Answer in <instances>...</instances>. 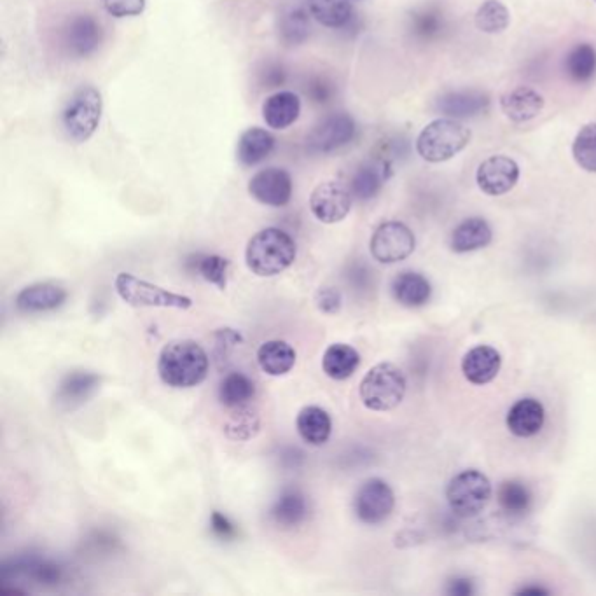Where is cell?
I'll list each match as a JSON object with an SVG mask.
<instances>
[{
    "label": "cell",
    "instance_id": "ba28073f",
    "mask_svg": "<svg viewBox=\"0 0 596 596\" xmlns=\"http://www.w3.org/2000/svg\"><path fill=\"white\" fill-rule=\"evenodd\" d=\"M415 233L399 221L383 222L371 236L369 249L378 263L396 264L415 252Z\"/></svg>",
    "mask_w": 596,
    "mask_h": 596
},
{
    "label": "cell",
    "instance_id": "ac0fdd59",
    "mask_svg": "<svg viewBox=\"0 0 596 596\" xmlns=\"http://www.w3.org/2000/svg\"><path fill=\"white\" fill-rule=\"evenodd\" d=\"M490 109V98L481 91H450L437 100V111L451 119L476 118Z\"/></svg>",
    "mask_w": 596,
    "mask_h": 596
},
{
    "label": "cell",
    "instance_id": "7c38bea8",
    "mask_svg": "<svg viewBox=\"0 0 596 596\" xmlns=\"http://www.w3.org/2000/svg\"><path fill=\"white\" fill-rule=\"evenodd\" d=\"M520 181V165L504 154H495L483 161L476 172L478 188L488 196L509 193Z\"/></svg>",
    "mask_w": 596,
    "mask_h": 596
},
{
    "label": "cell",
    "instance_id": "4fadbf2b",
    "mask_svg": "<svg viewBox=\"0 0 596 596\" xmlns=\"http://www.w3.org/2000/svg\"><path fill=\"white\" fill-rule=\"evenodd\" d=\"M249 193L268 207H285L292 198L291 174L284 168H263L250 179Z\"/></svg>",
    "mask_w": 596,
    "mask_h": 596
},
{
    "label": "cell",
    "instance_id": "8992f818",
    "mask_svg": "<svg viewBox=\"0 0 596 596\" xmlns=\"http://www.w3.org/2000/svg\"><path fill=\"white\" fill-rule=\"evenodd\" d=\"M492 483L476 469L460 472L446 488L451 513L458 518H474L485 511L492 500Z\"/></svg>",
    "mask_w": 596,
    "mask_h": 596
},
{
    "label": "cell",
    "instance_id": "b9f144b4",
    "mask_svg": "<svg viewBox=\"0 0 596 596\" xmlns=\"http://www.w3.org/2000/svg\"><path fill=\"white\" fill-rule=\"evenodd\" d=\"M315 303H317V308H319L320 312L327 313V315H334V313L340 312L343 298H341V292L338 289H334V287H322L317 292V296H315Z\"/></svg>",
    "mask_w": 596,
    "mask_h": 596
},
{
    "label": "cell",
    "instance_id": "74e56055",
    "mask_svg": "<svg viewBox=\"0 0 596 596\" xmlns=\"http://www.w3.org/2000/svg\"><path fill=\"white\" fill-rule=\"evenodd\" d=\"M195 261L191 263L195 264L196 271L200 273L203 280H207L210 284L217 285L219 289H226L228 285V270L229 261L226 257L215 256H193Z\"/></svg>",
    "mask_w": 596,
    "mask_h": 596
},
{
    "label": "cell",
    "instance_id": "7bdbcfd3",
    "mask_svg": "<svg viewBox=\"0 0 596 596\" xmlns=\"http://www.w3.org/2000/svg\"><path fill=\"white\" fill-rule=\"evenodd\" d=\"M210 528L219 539H224V541H233L238 535L235 523L229 520L226 514L219 513V511H214L210 516Z\"/></svg>",
    "mask_w": 596,
    "mask_h": 596
},
{
    "label": "cell",
    "instance_id": "6da1fadb",
    "mask_svg": "<svg viewBox=\"0 0 596 596\" xmlns=\"http://www.w3.org/2000/svg\"><path fill=\"white\" fill-rule=\"evenodd\" d=\"M208 366L207 352L196 341L175 340L161 350L158 373L168 387L191 389L205 382Z\"/></svg>",
    "mask_w": 596,
    "mask_h": 596
},
{
    "label": "cell",
    "instance_id": "7402d4cb",
    "mask_svg": "<svg viewBox=\"0 0 596 596\" xmlns=\"http://www.w3.org/2000/svg\"><path fill=\"white\" fill-rule=\"evenodd\" d=\"M67 291L55 284L28 285L16 296V306L20 312H53L67 301Z\"/></svg>",
    "mask_w": 596,
    "mask_h": 596
},
{
    "label": "cell",
    "instance_id": "4dcf8cb0",
    "mask_svg": "<svg viewBox=\"0 0 596 596\" xmlns=\"http://www.w3.org/2000/svg\"><path fill=\"white\" fill-rule=\"evenodd\" d=\"M497 502L507 516L523 518L534 506V493L520 479H507L499 485Z\"/></svg>",
    "mask_w": 596,
    "mask_h": 596
},
{
    "label": "cell",
    "instance_id": "d4e9b609",
    "mask_svg": "<svg viewBox=\"0 0 596 596\" xmlns=\"http://www.w3.org/2000/svg\"><path fill=\"white\" fill-rule=\"evenodd\" d=\"M392 296L406 308H420L427 305L432 296V285L416 271H402L392 282Z\"/></svg>",
    "mask_w": 596,
    "mask_h": 596
},
{
    "label": "cell",
    "instance_id": "484cf974",
    "mask_svg": "<svg viewBox=\"0 0 596 596\" xmlns=\"http://www.w3.org/2000/svg\"><path fill=\"white\" fill-rule=\"evenodd\" d=\"M296 429L306 444L324 446L333 432V422L326 409L319 406H306L299 411Z\"/></svg>",
    "mask_w": 596,
    "mask_h": 596
},
{
    "label": "cell",
    "instance_id": "ee69618b",
    "mask_svg": "<svg viewBox=\"0 0 596 596\" xmlns=\"http://www.w3.org/2000/svg\"><path fill=\"white\" fill-rule=\"evenodd\" d=\"M446 593L450 596H472L476 593V584L471 577H451L446 586Z\"/></svg>",
    "mask_w": 596,
    "mask_h": 596
},
{
    "label": "cell",
    "instance_id": "3957f363",
    "mask_svg": "<svg viewBox=\"0 0 596 596\" xmlns=\"http://www.w3.org/2000/svg\"><path fill=\"white\" fill-rule=\"evenodd\" d=\"M471 130L457 119H434L416 139V151L422 160L443 163L462 153L471 142Z\"/></svg>",
    "mask_w": 596,
    "mask_h": 596
},
{
    "label": "cell",
    "instance_id": "f546056e",
    "mask_svg": "<svg viewBox=\"0 0 596 596\" xmlns=\"http://www.w3.org/2000/svg\"><path fill=\"white\" fill-rule=\"evenodd\" d=\"M257 362L266 375L284 376L296 364V350L285 341H266L257 350Z\"/></svg>",
    "mask_w": 596,
    "mask_h": 596
},
{
    "label": "cell",
    "instance_id": "836d02e7",
    "mask_svg": "<svg viewBox=\"0 0 596 596\" xmlns=\"http://www.w3.org/2000/svg\"><path fill=\"white\" fill-rule=\"evenodd\" d=\"M315 20L327 28H343L354 16L350 0H306Z\"/></svg>",
    "mask_w": 596,
    "mask_h": 596
},
{
    "label": "cell",
    "instance_id": "d590c367",
    "mask_svg": "<svg viewBox=\"0 0 596 596\" xmlns=\"http://www.w3.org/2000/svg\"><path fill=\"white\" fill-rule=\"evenodd\" d=\"M476 27L485 34H502L511 23V14L500 0H485L476 13Z\"/></svg>",
    "mask_w": 596,
    "mask_h": 596
},
{
    "label": "cell",
    "instance_id": "603a6c76",
    "mask_svg": "<svg viewBox=\"0 0 596 596\" xmlns=\"http://www.w3.org/2000/svg\"><path fill=\"white\" fill-rule=\"evenodd\" d=\"M308 6L301 2H289L278 13V37L285 46H299L310 35V16Z\"/></svg>",
    "mask_w": 596,
    "mask_h": 596
},
{
    "label": "cell",
    "instance_id": "bcb514c9",
    "mask_svg": "<svg viewBox=\"0 0 596 596\" xmlns=\"http://www.w3.org/2000/svg\"><path fill=\"white\" fill-rule=\"evenodd\" d=\"M516 595L520 596H546L549 595V590L542 588V586H525L521 590L516 591Z\"/></svg>",
    "mask_w": 596,
    "mask_h": 596
},
{
    "label": "cell",
    "instance_id": "9a60e30c",
    "mask_svg": "<svg viewBox=\"0 0 596 596\" xmlns=\"http://www.w3.org/2000/svg\"><path fill=\"white\" fill-rule=\"evenodd\" d=\"M502 355L497 348L478 345L471 348L462 359V373L472 385H486L499 376Z\"/></svg>",
    "mask_w": 596,
    "mask_h": 596
},
{
    "label": "cell",
    "instance_id": "30bf717a",
    "mask_svg": "<svg viewBox=\"0 0 596 596\" xmlns=\"http://www.w3.org/2000/svg\"><path fill=\"white\" fill-rule=\"evenodd\" d=\"M357 125L354 118L345 112H336L322 119L308 135L306 144L315 154H329L347 146L354 140Z\"/></svg>",
    "mask_w": 596,
    "mask_h": 596
},
{
    "label": "cell",
    "instance_id": "8fae6325",
    "mask_svg": "<svg viewBox=\"0 0 596 596\" xmlns=\"http://www.w3.org/2000/svg\"><path fill=\"white\" fill-rule=\"evenodd\" d=\"M354 195L350 188L341 182H322L313 189L310 196V210L315 219L324 224L341 222L352 210Z\"/></svg>",
    "mask_w": 596,
    "mask_h": 596
},
{
    "label": "cell",
    "instance_id": "cb8c5ba5",
    "mask_svg": "<svg viewBox=\"0 0 596 596\" xmlns=\"http://www.w3.org/2000/svg\"><path fill=\"white\" fill-rule=\"evenodd\" d=\"M493 231L490 224L481 217H469L453 229L450 236V247L457 254H467L481 250L492 243Z\"/></svg>",
    "mask_w": 596,
    "mask_h": 596
},
{
    "label": "cell",
    "instance_id": "7dc6e473",
    "mask_svg": "<svg viewBox=\"0 0 596 596\" xmlns=\"http://www.w3.org/2000/svg\"><path fill=\"white\" fill-rule=\"evenodd\" d=\"M593 2H595V4H596V0H593Z\"/></svg>",
    "mask_w": 596,
    "mask_h": 596
},
{
    "label": "cell",
    "instance_id": "2e32d148",
    "mask_svg": "<svg viewBox=\"0 0 596 596\" xmlns=\"http://www.w3.org/2000/svg\"><path fill=\"white\" fill-rule=\"evenodd\" d=\"M546 422V409L534 397H525L514 402L507 413V429L516 437H534L541 432Z\"/></svg>",
    "mask_w": 596,
    "mask_h": 596
},
{
    "label": "cell",
    "instance_id": "277c9868",
    "mask_svg": "<svg viewBox=\"0 0 596 596\" xmlns=\"http://www.w3.org/2000/svg\"><path fill=\"white\" fill-rule=\"evenodd\" d=\"M408 382L402 369L392 362H382L368 371L361 382V401L371 411H392L406 396Z\"/></svg>",
    "mask_w": 596,
    "mask_h": 596
},
{
    "label": "cell",
    "instance_id": "d6986e66",
    "mask_svg": "<svg viewBox=\"0 0 596 596\" xmlns=\"http://www.w3.org/2000/svg\"><path fill=\"white\" fill-rule=\"evenodd\" d=\"M544 97L528 86H518L500 97V109L514 123H527L537 118L544 109Z\"/></svg>",
    "mask_w": 596,
    "mask_h": 596
},
{
    "label": "cell",
    "instance_id": "ffe728a7",
    "mask_svg": "<svg viewBox=\"0 0 596 596\" xmlns=\"http://www.w3.org/2000/svg\"><path fill=\"white\" fill-rule=\"evenodd\" d=\"M390 175H392V167H390L389 161H366L352 175L350 191L354 198H359V200H373L382 191L385 182L389 181Z\"/></svg>",
    "mask_w": 596,
    "mask_h": 596
},
{
    "label": "cell",
    "instance_id": "f1b7e54d",
    "mask_svg": "<svg viewBox=\"0 0 596 596\" xmlns=\"http://www.w3.org/2000/svg\"><path fill=\"white\" fill-rule=\"evenodd\" d=\"M361 364V355L347 343H334L322 357V369L331 380L343 382L354 375Z\"/></svg>",
    "mask_w": 596,
    "mask_h": 596
},
{
    "label": "cell",
    "instance_id": "ab89813d",
    "mask_svg": "<svg viewBox=\"0 0 596 596\" xmlns=\"http://www.w3.org/2000/svg\"><path fill=\"white\" fill-rule=\"evenodd\" d=\"M257 430H259V420L254 413H250L247 406L238 408V413L231 416L226 425L228 436L238 441H247L250 437L256 436Z\"/></svg>",
    "mask_w": 596,
    "mask_h": 596
},
{
    "label": "cell",
    "instance_id": "52a82bcc",
    "mask_svg": "<svg viewBox=\"0 0 596 596\" xmlns=\"http://www.w3.org/2000/svg\"><path fill=\"white\" fill-rule=\"evenodd\" d=\"M119 298L126 305L142 306V308H175V310H188L193 306V299L181 296L175 292L161 289L158 285L149 284L140 280L132 273H119L114 282Z\"/></svg>",
    "mask_w": 596,
    "mask_h": 596
},
{
    "label": "cell",
    "instance_id": "5b68a950",
    "mask_svg": "<svg viewBox=\"0 0 596 596\" xmlns=\"http://www.w3.org/2000/svg\"><path fill=\"white\" fill-rule=\"evenodd\" d=\"M102 95L93 86H81L74 91L62 112V125L69 139L74 142L90 140L102 119Z\"/></svg>",
    "mask_w": 596,
    "mask_h": 596
},
{
    "label": "cell",
    "instance_id": "4316f807",
    "mask_svg": "<svg viewBox=\"0 0 596 596\" xmlns=\"http://www.w3.org/2000/svg\"><path fill=\"white\" fill-rule=\"evenodd\" d=\"M275 149V137L264 128H249L242 133L236 147L238 161L245 167H256L266 160Z\"/></svg>",
    "mask_w": 596,
    "mask_h": 596
},
{
    "label": "cell",
    "instance_id": "44dd1931",
    "mask_svg": "<svg viewBox=\"0 0 596 596\" xmlns=\"http://www.w3.org/2000/svg\"><path fill=\"white\" fill-rule=\"evenodd\" d=\"M301 100L294 91H277L264 100L263 119L271 130H287L298 121Z\"/></svg>",
    "mask_w": 596,
    "mask_h": 596
},
{
    "label": "cell",
    "instance_id": "5bb4252c",
    "mask_svg": "<svg viewBox=\"0 0 596 596\" xmlns=\"http://www.w3.org/2000/svg\"><path fill=\"white\" fill-rule=\"evenodd\" d=\"M102 42V27L91 14L72 16L63 28V44L70 55L86 58L97 51Z\"/></svg>",
    "mask_w": 596,
    "mask_h": 596
},
{
    "label": "cell",
    "instance_id": "60d3db41",
    "mask_svg": "<svg viewBox=\"0 0 596 596\" xmlns=\"http://www.w3.org/2000/svg\"><path fill=\"white\" fill-rule=\"evenodd\" d=\"M100 6L112 18H132L140 16L146 9V0H100Z\"/></svg>",
    "mask_w": 596,
    "mask_h": 596
},
{
    "label": "cell",
    "instance_id": "9c48e42d",
    "mask_svg": "<svg viewBox=\"0 0 596 596\" xmlns=\"http://www.w3.org/2000/svg\"><path fill=\"white\" fill-rule=\"evenodd\" d=\"M396 507V493L387 481L371 478L355 493V516L366 525H380L389 520Z\"/></svg>",
    "mask_w": 596,
    "mask_h": 596
},
{
    "label": "cell",
    "instance_id": "e575fe53",
    "mask_svg": "<svg viewBox=\"0 0 596 596\" xmlns=\"http://www.w3.org/2000/svg\"><path fill=\"white\" fill-rule=\"evenodd\" d=\"M565 69L572 81L588 83L596 74V49L588 42L577 44L567 55Z\"/></svg>",
    "mask_w": 596,
    "mask_h": 596
},
{
    "label": "cell",
    "instance_id": "f6af8a7d",
    "mask_svg": "<svg viewBox=\"0 0 596 596\" xmlns=\"http://www.w3.org/2000/svg\"><path fill=\"white\" fill-rule=\"evenodd\" d=\"M310 95H312L313 100L315 102H327V98L331 97V90L327 88L326 83H320V81H315V83L310 86Z\"/></svg>",
    "mask_w": 596,
    "mask_h": 596
},
{
    "label": "cell",
    "instance_id": "f35d334b",
    "mask_svg": "<svg viewBox=\"0 0 596 596\" xmlns=\"http://www.w3.org/2000/svg\"><path fill=\"white\" fill-rule=\"evenodd\" d=\"M411 28H413V34L418 35L420 39H434L443 32V14L436 9H422L413 14Z\"/></svg>",
    "mask_w": 596,
    "mask_h": 596
},
{
    "label": "cell",
    "instance_id": "d6a6232c",
    "mask_svg": "<svg viewBox=\"0 0 596 596\" xmlns=\"http://www.w3.org/2000/svg\"><path fill=\"white\" fill-rule=\"evenodd\" d=\"M256 396V385L243 373H229L219 385V401L226 408H245Z\"/></svg>",
    "mask_w": 596,
    "mask_h": 596
},
{
    "label": "cell",
    "instance_id": "7a4b0ae2",
    "mask_svg": "<svg viewBox=\"0 0 596 596\" xmlns=\"http://www.w3.org/2000/svg\"><path fill=\"white\" fill-rule=\"evenodd\" d=\"M298 247L291 235L278 228H266L250 238L245 250L249 270L257 277H275L296 261Z\"/></svg>",
    "mask_w": 596,
    "mask_h": 596
},
{
    "label": "cell",
    "instance_id": "8d00e7d4",
    "mask_svg": "<svg viewBox=\"0 0 596 596\" xmlns=\"http://www.w3.org/2000/svg\"><path fill=\"white\" fill-rule=\"evenodd\" d=\"M572 156L579 167L596 174V123H588L579 130L572 144Z\"/></svg>",
    "mask_w": 596,
    "mask_h": 596
},
{
    "label": "cell",
    "instance_id": "1f68e13d",
    "mask_svg": "<svg viewBox=\"0 0 596 596\" xmlns=\"http://www.w3.org/2000/svg\"><path fill=\"white\" fill-rule=\"evenodd\" d=\"M271 518L284 528L298 527L308 518V502L298 490H285L271 507Z\"/></svg>",
    "mask_w": 596,
    "mask_h": 596
},
{
    "label": "cell",
    "instance_id": "e0dca14e",
    "mask_svg": "<svg viewBox=\"0 0 596 596\" xmlns=\"http://www.w3.org/2000/svg\"><path fill=\"white\" fill-rule=\"evenodd\" d=\"M9 577H28L41 586H56L62 579V567L51 560L28 556L4 563L2 579L6 581Z\"/></svg>",
    "mask_w": 596,
    "mask_h": 596
},
{
    "label": "cell",
    "instance_id": "83f0119b",
    "mask_svg": "<svg viewBox=\"0 0 596 596\" xmlns=\"http://www.w3.org/2000/svg\"><path fill=\"white\" fill-rule=\"evenodd\" d=\"M100 385V378L88 371H74L63 378L60 389L56 394V401L65 408H77L88 401Z\"/></svg>",
    "mask_w": 596,
    "mask_h": 596
}]
</instances>
